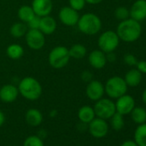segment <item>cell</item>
Instances as JSON below:
<instances>
[{"label": "cell", "instance_id": "obj_1", "mask_svg": "<svg viewBox=\"0 0 146 146\" xmlns=\"http://www.w3.org/2000/svg\"><path fill=\"white\" fill-rule=\"evenodd\" d=\"M116 33L119 40L125 42H133L141 36L142 27L139 22L129 17L119 23Z\"/></svg>", "mask_w": 146, "mask_h": 146}, {"label": "cell", "instance_id": "obj_2", "mask_svg": "<svg viewBox=\"0 0 146 146\" xmlns=\"http://www.w3.org/2000/svg\"><path fill=\"white\" fill-rule=\"evenodd\" d=\"M19 94L29 101H36L42 95V86L40 83L33 77L23 78L17 86Z\"/></svg>", "mask_w": 146, "mask_h": 146}, {"label": "cell", "instance_id": "obj_3", "mask_svg": "<svg viewBox=\"0 0 146 146\" xmlns=\"http://www.w3.org/2000/svg\"><path fill=\"white\" fill-rule=\"evenodd\" d=\"M77 26L81 33L86 35H95L102 29V23L96 14L89 12L79 17Z\"/></svg>", "mask_w": 146, "mask_h": 146}, {"label": "cell", "instance_id": "obj_4", "mask_svg": "<svg viewBox=\"0 0 146 146\" xmlns=\"http://www.w3.org/2000/svg\"><path fill=\"white\" fill-rule=\"evenodd\" d=\"M70 59L69 49L64 46L53 47L48 54V63L54 69H62L66 66Z\"/></svg>", "mask_w": 146, "mask_h": 146}, {"label": "cell", "instance_id": "obj_5", "mask_svg": "<svg viewBox=\"0 0 146 146\" xmlns=\"http://www.w3.org/2000/svg\"><path fill=\"white\" fill-rule=\"evenodd\" d=\"M127 84H125L124 78L119 76H114L108 79L104 85L105 93L111 99H117L121 96L126 94Z\"/></svg>", "mask_w": 146, "mask_h": 146}, {"label": "cell", "instance_id": "obj_6", "mask_svg": "<svg viewBox=\"0 0 146 146\" xmlns=\"http://www.w3.org/2000/svg\"><path fill=\"white\" fill-rule=\"evenodd\" d=\"M119 40L116 32L112 30L105 31L98 38L99 49L105 53L114 52L119 44Z\"/></svg>", "mask_w": 146, "mask_h": 146}, {"label": "cell", "instance_id": "obj_7", "mask_svg": "<svg viewBox=\"0 0 146 146\" xmlns=\"http://www.w3.org/2000/svg\"><path fill=\"white\" fill-rule=\"evenodd\" d=\"M96 116L103 119H109L115 113V103L108 98H101L96 102L94 106Z\"/></svg>", "mask_w": 146, "mask_h": 146}, {"label": "cell", "instance_id": "obj_8", "mask_svg": "<svg viewBox=\"0 0 146 146\" xmlns=\"http://www.w3.org/2000/svg\"><path fill=\"white\" fill-rule=\"evenodd\" d=\"M24 37L27 46L35 51L42 49L46 44L45 35L40 29H28Z\"/></svg>", "mask_w": 146, "mask_h": 146}, {"label": "cell", "instance_id": "obj_9", "mask_svg": "<svg viewBox=\"0 0 146 146\" xmlns=\"http://www.w3.org/2000/svg\"><path fill=\"white\" fill-rule=\"evenodd\" d=\"M88 129L90 135L96 138H102L107 136L108 132V124L106 119L96 117L91 122L88 124Z\"/></svg>", "mask_w": 146, "mask_h": 146}, {"label": "cell", "instance_id": "obj_10", "mask_svg": "<svg viewBox=\"0 0 146 146\" xmlns=\"http://www.w3.org/2000/svg\"><path fill=\"white\" fill-rule=\"evenodd\" d=\"M78 11L70 6H64L58 11V19L61 23L67 27H73L78 24L79 20Z\"/></svg>", "mask_w": 146, "mask_h": 146}, {"label": "cell", "instance_id": "obj_11", "mask_svg": "<svg viewBox=\"0 0 146 146\" xmlns=\"http://www.w3.org/2000/svg\"><path fill=\"white\" fill-rule=\"evenodd\" d=\"M116 100V102H114L116 112L122 115L131 113L132 109L135 108V100L130 95L125 94L120 97L117 98Z\"/></svg>", "mask_w": 146, "mask_h": 146}, {"label": "cell", "instance_id": "obj_12", "mask_svg": "<svg viewBox=\"0 0 146 146\" xmlns=\"http://www.w3.org/2000/svg\"><path fill=\"white\" fill-rule=\"evenodd\" d=\"M104 94L105 89L102 82L98 80H91L88 83L86 87V96L90 100L96 102L102 98Z\"/></svg>", "mask_w": 146, "mask_h": 146}, {"label": "cell", "instance_id": "obj_13", "mask_svg": "<svg viewBox=\"0 0 146 146\" xmlns=\"http://www.w3.org/2000/svg\"><path fill=\"white\" fill-rule=\"evenodd\" d=\"M31 7L36 16L42 17L51 14L52 11L53 4L52 0H33Z\"/></svg>", "mask_w": 146, "mask_h": 146}, {"label": "cell", "instance_id": "obj_14", "mask_svg": "<svg viewBox=\"0 0 146 146\" xmlns=\"http://www.w3.org/2000/svg\"><path fill=\"white\" fill-rule=\"evenodd\" d=\"M19 96L17 86L9 84L0 88V100L5 103L14 102Z\"/></svg>", "mask_w": 146, "mask_h": 146}, {"label": "cell", "instance_id": "obj_15", "mask_svg": "<svg viewBox=\"0 0 146 146\" xmlns=\"http://www.w3.org/2000/svg\"><path fill=\"white\" fill-rule=\"evenodd\" d=\"M88 61L90 66L96 70L104 68L108 63L106 53L100 49L92 51L88 56Z\"/></svg>", "mask_w": 146, "mask_h": 146}, {"label": "cell", "instance_id": "obj_16", "mask_svg": "<svg viewBox=\"0 0 146 146\" xmlns=\"http://www.w3.org/2000/svg\"><path fill=\"white\" fill-rule=\"evenodd\" d=\"M130 17L140 22L146 18V0H137L129 10Z\"/></svg>", "mask_w": 146, "mask_h": 146}, {"label": "cell", "instance_id": "obj_17", "mask_svg": "<svg viewBox=\"0 0 146 146\" xmlns=\"http://www.w3.org/2000/svg\"><path fill=\"white\" fill-rule=\"evenodd\" d=\"M56 29H57V22L52 17L49 15L40 17L39 29L45 35H52L56 31Z\"/></svg>", "mask_w": 146, "mask_h": 146}, {"label": "cell", "instance_id": "obj_18", "mask_svg": "<svg viewBox=\"0 0 146 146\" xmlns=\"http://www.w3.org/2000/svg\"><path fill=\"white\" fill-rule=\"evenodd\" d=\"M25 120L31 126H38L43 121V115L39 109L30 108L25 113Z\"/></svg>", "mask_w": 146, "mask_h": 146}, {"label": "cell", "instance_id": "obj_19", "mask_svg": "<svg viewBox=\"0 0 146 146\" xmlns=\"http://www.w3.org/2000/svg\"><path fill=\"white\" fill-rule=\"evenodd\" d=\"M78 117L81 123L88 125L90 122H91L96 116L95 113L94 108L85 105L79 108L78 113Z\"/></svg>", "mask_w": 146, "mask_h": 146}, {"label": "cell", "instance_id": "obj_20", "mask_svg": "<svg viewBox=\"0 0 146 146\" xmlns=\"http://www.w3.org/2000/svg\"><path fill=\"white\" fill-rule=\"evenodd\" d=\"M124 80L128 87H137L142 81V73L137 69H131L125 73Z\"/></svg>", "mask_w": 146, "mask_h": 146}, {"label": "cell", "instance_id": "obj_21", "mask_svg": "<svg viewBox=\"0 0 146 146\" xmlns=\"http://www.w3.org/2000/svg\"><path fill=\"white\" fill-rule=\"evenodd\" d=\"M36 15L31 5H22L17 11V17L19 20L24 23H28L32 18H34Z\"/></svg>", "mask_w": 146, "mask_h": 146}, {"label": "cell", "instance_id": "obj_22", "mask_svg": "<svg viewBox=\"0 0 146 146\" xmlns=\"http://www.w3.org/2000/svg\"><path fill=\"white\" fill-rule=\"evenodd\" d=\"M28 29H29V28L26 23H24L23 22H18V23H15L11 27L10 33L13 38L20 39V38L25 36Z\"/></svg>", "mask_w": 146, "mask_h": 146}, {"label": "cell", "instance_id": "obj_23", "mask_svg": "<svg viewBox=\"0 0 146 146\" xmlns=\"http://www.w3.org/2000/svg\"><path fill=\"white\" fill-rule=\"evenodd\" d=\"M68 49L70 58L82 59L87 54V48L82 44H74Z\"/></svg>", "mask_w": 146, "mask_h": 146}, {"label": "cell", "instance_id": "obj_24", "mask_svg": "<svg viewBox=\"0 0 146 146\" xmlns=\"http://www.w3.org/2000/svg\"><path fill=\"white\" fill-rule=\"evenodd\" d=\"M6 54L7 56L13 60L20 59L24 54L23 47L19 44H11L6 48Z\"/></svg>", "mask_w": 146, "mask_h": 146}, {"label": "cell", "instance_id": "obj_25", "mask_svg": "<svg viewBox=\"0 0 146 146\" xmlns=\"http://www.w3.org/2000/svg\"><path fill=\"white\" fill-rule=\"evenodd\" d=\"M134 141L138 146H146V123L138 125L134 131Z\"/></svg>", "mask_w": 146, "mask_h": 146}, {"label": "cell", "instance_id": "obj_26", "mask_svg": "<svg viewBox=\"0 0 146 146\" xmlns=\"http://www.w3.org/2000/svg\"><path fill=\"white\" fill-rule=\"evenodd\" d=\"M131 119L134 123L141 125L146 123V110L141 107H135L131 112Z\"/></svg>", "mask_w": 146, "mask_h": 146}, {"label": "cell", "instance_id": "obj_27", "mask_svg": "<svg viewBox=\"0 0 146 146\" xmlns=\"http://www.w3.org/2000/svg\"><path fill=\"white\" fill-rule=\"evenodd\" d=\"M109 119H110L111 127L114 131H120L124 128V125H125L124 115L116 112Z\"/></svg>", "mask_w": 146, "mask_h": 146}, {"label": "cell", "instance_id": "obj_28", "mask_svg": "<svg viewBox=\"0 0 146 146\" xmlns=\"http://www.w3.org/2000/svg\"><path fill=\"white\" fill-rule=\"evenodd\" d=\"M23 146H44V142L39 136L32 135L24 140Z\"/></svg>", "mask_w": 146, "mask_h": 146}, {"label": "cell", "instance_id": "obj_29", "mask_svg": "<svg viewBox=\"0 0 146 146\" xmlns=\"http://www.w3.org/2000/svg\"><path fill=\"white\" fill-rule=\"evenodd\" d=\"M114 17H116V19L119 20L120 22L124 21L130 17L129 10L125 6H119L116 8V10L114 11Z\"/></svg>", "mask_w": 146, "mask_h": 146}, {"label": "cell", "instance_id": "obj_30", "mask_svg": "<svg viewBox=\"0 0 146 146\" xmlns=\"http://www.w3.org/2000/svg\"><path fill=\"white\" fill-rule=\"evenodd\" d=\"M86 5L85 0H69V6L77 11H82Z\"/></svg>", "mask_w": 146, "mask_h": 146}, {"label": "cell", "instance_id": "obj_31", "mask_svg": "<svg viewBox=\"0 0 146 146\" xmlns=\"http://www.w3.org/2000/svg\"><path fill=\"white\" fill-rule=\"evenodd\" d=\"M124 62L129 66H136V64L137 63V59L136 58V57L133 54L126 53L124 56Z\"/></svg>", "mask_w": 146, "mask_h": 146}, {"label": "cell", "instance_id": "obj_32", "mask_svg": "<svg viewBox=\"0 0 146 146\" xmlns=\"http://www.w3.org/2000/svg\"><path fill=\"white\" fill-rule=\"evenodd\" d=\"M40 17L38 16H35L34 18H32L27 24L29 29H39L40 27Z\"/></svg>", "mask_w": 146, "mask_h": 146}, {"label": "cell", "instance_id": "obj_33", "mask_svg": "<svg viewBox=\"0 0 146 146\" xmlns=\"http://www.w3.org/2000/svg\"><path fill=\"white\" fill-rule=\"evenodd\" d=\"M81 79L86 83H89L93 80V74L90 70H84L81 73Z\"/></svg>", "mask_w": 146, "mask_h": 146}, {"label": "cell", "instance_id": "obj_34", "mask_svg": "<svg viewBox=\"0 0 146 146\" xmlns=\"http://www.w3.org/2000/svg\"><path fill=\"white\" fill-rule=\"evenodd\" d=\"M136 69L138 70L142 74H146V60L137 61L136 64Z\"/></svg>", "mask_w": 146, "mask_h": 146}, {"label": "cell", "instance_id": "obj_35", "mask_svg": "<svg viewBox=\"0 0 146 146\" xmlns=\"http://www.w3.org/2000/svg\"><path fill=\"white\" fill-rule=\"evenodd\" d=\"M106 57H107V61L108 62H111L112 63V62H114L115 59H116V56H115L113 52L106 53Z\"/></svg>", "mask_w": 146, "mask_h": 146}, {"label": "cell", "instance_id": "obj_36", "mask_svg": "<svg viewBox=\"0 0 146 146\" xmlns=\"http://www.w3.org/2000/svg\"><path fill=\"white\" fill-rule=\"evenodd\" d=\"M120 146H138L134 140H126L123 142V143Z\"/></svg>", "mask_w": 146, "mask_h": 146}, {"label": "cell", "instance_id": "obj_37", "mask_svg": "<svg viewBox=\"0 0 146 146\" xmlns=\"http://www.w3.org/2000/svg\"><path fill=\"white\" fill-rule=\"evenodd\" d=\"M103 0H85L86 4H90V5H98V4H101Z\"/></svg>", "mask_w": 146, "mask_h": 146}, {"label": "cell", "instance_id": "obj_38", "mask_svg": "<svg viewBox=\"0 0 146 146\" xmlns=\"http://www.w3.org/2000/svg\"><path fill=\"white\" fill-rule=\"evenodd\" d=\"M5 121V115L1 110H0V127L4 125Z\"/></svg>", "mask_w": 146, "mask_h": 146}, {"label": "cell", "instance_id": "obj_39", "mask_svg": "<svg viewBox=\"0 0 146 146\" xmlns=\"http://www.w3.org/2000/svg\"><path fill=\"white\" fill-rule=\"evenodd\" d=\"M142 100H143V103L146 105V89L143 90V94H142Z\"/></svg>", "mask_w": 146, "mask_h": 146}]
</instances>
